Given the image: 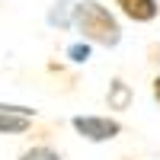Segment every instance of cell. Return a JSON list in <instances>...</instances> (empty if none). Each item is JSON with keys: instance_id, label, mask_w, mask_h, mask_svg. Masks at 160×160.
Returning <instances> with one entry per match:
<instances>
[{"instance_id": "1", "label": "cell", "mask_w": 160, "mask_h": 160, "mask_svg": "<svg viewBox=\"0 0 160 160\" xmlns=\"http://www.w3.org/2000/svg\"><path fill=\"white\" fill-rule=\"evenodd\" d=\"M71 29L80 32V38L99 48H115L122 42V22L115 19V13L99 3V0H74V19Z\"/></svg>"}, {"instance_id": "2", "label": "cell", "mask_w": 160, "mask_h": 160, "mask_svg": "<svg viewBox=\"0 0 160 160\" xmlns=\"http://www.w3.org/2000/svg\"><path fill=\"white\" fill-rule=\"evenodd\" d=\"M71 128L90 144H109L122 135V122L115 115H74Z\"/></svg>"}, {"instance_id": "3", "label": "cell", "mask_w": 160, "mask_h": 160, "mask_svg": "<svg viewBox=\"0 0 160 160\" xmlns=\"http://www.w3.org/2000/svg\"><path fill=\"white\" fill-rule=\"evenodd\" d=\"M32 118H35V109H29V106L0 102V135H22L32 128Z\"/></svg>"}, {"instance_id": "4", "label": "cell", "mask_w": 160, "mask_h": 160, "mask_svg": "<svg viewBox=\"0 0 160 160\" xmlns=\"http://www.w3.org/2000/svg\"><path fill=\"white\" fill-rule=\"evenodd\" d=\"M115 7L131 22H154L160 16V3L157 0H115Z\"/></svg>"}, {"instance_id": "5", "label": "cell", "mask_w": 160, "mask_h": 160, "mask_svg": "<svg viewBox=\"0 0 160 160\" xmlns=\"http://www.w3.org/2000/svg\"><path fill=\"white\" fill-rule=\"evenodd\" d=\"M131 99H135V90H131V83H125L122 77H112L109 80V90H106V102H109V109L115 112H125Z\"/></svg>"}, {"instance_id": "6", "label": "cell", "mask_w": 160, "mask_h": 160, "mask_svg": "<svg viewBox=\"0 0 160 160\" xmlns=\"http://www.w3.org/2000/svg\"><path fill=\"white\" fill-rule=\"evenodd\" d=\"M71 19H74V0H55L45 13V22L51 29H71Z\"/></svg>"}, {"instance_id": "7", "label": "cell", "mask_w": 160, "mask_h": 160, "mask_svg": "<svg viewBox=\"0 0 160 160\" xmlns=\"http://www.w3.org/2000/svg\"><path fill=\"white\" fill-rule=\"evenodd\" d=\"M16 160H64L61 151H55L51 144H32V148H26Z\"/></svg>"}, {"instance_id": "8", "label": "cell", "mask_w": 160, "mask_h": 160, "mask_svg": "<svg viewBox=\"0 0 160 160\" xmlns=\"http://www.w3.org/2000/svg\"><path fill=\"white\" fill-rule=\"evenodd\" d=\"M90 51H93V45L80 38V42L68 45V58H71V64H87V61H90Z\"/></svg>"}, {"instance_id": "9", "label": "cell", "mask_w": 160, "mask_h": 160, "mask_svg": "<svg viewBox=\"0 0 160 160\" xmlns=\"http://www.w3.org/2000/svg\"><path fill=\"white\" fill-rule=\"evenodd\" d=\"M151 96H154V99H157V106H160V74L151 80Z\"/></svg>"}, {"instance_id": "10", "label": "cell", "mask_w": 160, "mask_h": 160, "mask_svg": "<svg viewBox=\"0 0 160 160\" xmlns=\"http://www.w3.org/2000/svg\"><path fill=\"white\" fill-rule=\"evenodd\" d=\"M125 160H128V157H125Z\"/></svg>"}]
</instances>
